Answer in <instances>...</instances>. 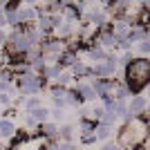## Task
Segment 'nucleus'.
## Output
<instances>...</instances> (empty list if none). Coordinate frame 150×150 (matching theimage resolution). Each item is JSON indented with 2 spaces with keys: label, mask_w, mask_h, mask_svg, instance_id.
Listing matches in <instances>:
<instances>
[{
  "label": "nucleus",
  "mask_w": 150,
  "mask_h": 150,
  "mask_svg": "<svg viewBox=\"0 0 150 150\" xmlns=\"http://www.w3.org/2000/svg\"><path fill=\"white\" fill-rule=\"evenodd\" d=\"M40 2H52V0H40Z\"/></svg>",
  "instance_id": "nucleus-35"
},
{
  "label": "nucleus",
  "mask_w": 150,
  "mask_h": 150,
  "mask_svg": "<svg viewBox=\"0 0 150 150\" xmlns=\"http://www.w3.org/2000/svg\"><path fill=\"white\" fill-rule=\"evenodd\" d=\"M85 54H88V58L90 61H94V63H99V61H103V58L108 56V50H103L96 40H92V43L85 47Z\"/></svg>",
  "instance_id": "nucleus-11"
},
{
  "label": "nucleus",
  "mask_w": 150,
  "mask_h": 150,
  "mask_svg": "<svg viewBox=\"0 0 150 150\" xmlns=\"http://www.w3.org/2000/svg\"><path fill=\"white\" fill-rule=\"evenodd\" d=\"M7 16V27H13V29H18L23 25V18H20V9L18 11H5Z\"/></svg>",
  "instance_id": "nucleus-19"
},
{
  "label": "nucleus",
  "mask_w": 150,
  "mask_h": 150,
  "mask_svg": "<svg viewBox=\"0 0 150 150\" xmlns=\"http://www.w3.org/2000/svg\"><path fill=\"white\" fill-rule=\"evenodd\" d=\"M117 69H119V56L108 54L103 61L92 65V74L96 76V79H112V76L117 74Z\"/></svg>",
  "instance_id": "nucleus-4"
},
{
  "label": "nucleus",
  "mask_w": 150,
  "mask_h": 150,
  "mask_svg": "<svg viewBox=\"0 0 150 150\" xmlns=\"http://www.w3.org/2000/svg\"><path fill=\"white\" fill-rule=\"evenodd\" d=\"M148 125H146L144 117H134V119L130 121V123H125L123 128H121L119 132V146H123V148L132 150L137 148V146H141L148 139Z\"/></svg>",
  "instance_id": "nucleus-2"
},
{
  "label": "nucleus",
  "mask_w": 150,
  "mask_h": 150,
  "mask_svg": "<svg viewBox=\"0 0 150 150\" xmlns=\"http://www.w3.org/2000/svg\"><path fill=\"white\" fill-rule=\"evenodd\" d=\"M52 92V103H54V108H67L69 105V90L63 88V85H54V88L50 90Z\"/></svg>",
  "instance_id": "nucleus-8"
},
{
  "label": "nucleus",
  "mask_w": 150,
  "mask_h": 150,
  "mask_svg": "<svg viewBox=\"0 0 150 150\" xmlns=\"http://www.w3.org/2000/svg\"><path fill=\"white\" fill-rule=\"evenodd\" d=\"M146 108H148V99H146V96H141V94H132V96H130L128 110H130L132 117H144Z\"/></svg>",
  "instance_id": "nucleus-7"
},
{
  "label": "nucleus",
  "mask_w": 150,
  "mask_h": 150,
  "mask_svg": "<svg viewBox=\"0 0 150 150\" xmlns=\"http://www.w3.org/2000/svg\"><path fill=\"white\" fill-rule=\"evenodd\" d=\"M43 105V99L40 96H25L23 101V108H25V112H31V110H36V108Z\"/></svg>",
  "instance_id": "nucleus-22"
},
{
  "label": "nucleus",
  "mask_w": 150,
  "mask_h": 150,
  "mask_svg": "<svg viewBox=\"0 0 150 150\" xmlns=\"http://www.w3.org/2000/svg\"><path fill=\"white\" fill-rule=\"evenodd\" d=\"M16 85H18L20 94L23 96H36L47 88V81H45L40 74H34V72H25V74L16 76Z\"/></svg>",
  "instance_id": "nucleus-3"
},
{
  "label": "nucleus",
  "mask_w": 150,
  "mask_h": 150,
  "mask_svg": "<svg viewBox=\"0 0 150 150\" xmlns=\"http://www.w3.org/2000/svg\"><path fill=\"white\" fill-rule=\"evenodd\" d=\"M76 61H79V54H76L74 50H69V47H67L65 52H63L61 56H58V65H61L63 69H69V67H72V65H74Z\"/></svg>",
  "instance_id": "nucleus-14"
},
{
  "label": "nucleus",
  "mask_w": 150,
  "mask_h": 150,
  "mask_svg": "<svg viewBox=\"0 0 150 150\" xmlns=\"http://www.w3.org/2000/svg\"><path fill=\"white\" fill-rule=\"evenodd\" d=\"M130 96H132L130 88H128L125 83H117V90H114V99H117V101H128Z\"/></svg>",
  "instance_id": "nucleus-20"
},
{
  "label": "nucleus",
  "mask_w": 150,
  "mask_h": 150,
  "mask_svg": "<svg viewBox=\"0 0 150 150\" xmlns=\"http://www.w3.org/2000/svg\"><path fill=\"white\" fill-rule=\"evenodd\" d=\"M40 0H23V5H31V7H36Z\"/></svg>",
  "instance_id": "nucleus-32"
},
{
  "label": "nucleus",
  "mask_w": 150,
  "mask_h": 150,
  "mask_svg": "<svg viewBox=\"0 0 150 150\" xmlns=\"http://www.w3.org/2000/svg\"><path fill=\"white\" fill-rule=\"evenodd\" d=\"M11 103H13V96H11V94L0 92V105H2V108H9Z\"/></svg>",
  "instance_id": "nucleus-26"
},
{
  "label": "nucleus",
  "mask_w": 150,
  "mask_h": 150,
  "mask_svg": "<svg viewBox=\"0 0 150 150\" xmlns=\"http://www.w3.org/2000/svg\"><path fill=\"white\" fill-rule=\"evenodd\" d=\"M74 139V128L67 123L58 125V141H72Z\"/></svg>",
  "instance_id": "nucleus-21"
},
{
  "label": "nucleus",
  "mask_w": 150,
  "mask_h": 150,
  "mask_svg": "<svg viewBox=\"0 0 150 150\" xmlns=\"http://www.w3.org/2000/svg\"><path fill=\"white\" fill-rule=\"evenodd\" d=\"M36 27L40 31H43L45 36H47V34H52V31H54V16H52V13H40V16H38V20H36Z\"/></svg>",
  "instance_id": "nucleus-13"
},
{
  "label": "nucleus",
  "mask_w": 150,
  "mask_h": 150,
  "mask_svg": "<svg viewBox=\"0 0 150 150\" xmlns=\"http://www.w3.org/2000/svg\"><path fill=\"white\" fill-rule=\"evenodd\" d=\"M61 65H58V63H47V65H45V69H43V79L45 81H56L58 79V74H61Z\"/></svg>",
  "instance_id": "nucleus-16"
},
{
  "label": "nucleus",
  "mask_w": 150,
  "mask_h": 150,
  "mask_svg": "<svg viewBox=\"0 0 150 150\" xmlns=\"http://www.w3.org/2000/svg\"><path fill=\"white\" fill-rule=\"evenodd\" d=\"M96 43L103 47V50H110V47H119V38L114 36L112 31H110V25L103 27V29H99V34H96V38H94Z\"/></svg>",
  "instance_id": "nucleus-6"
},
{
  "label": "nucleus",
  "mask_w": 150,
  "mask_h": 150,
  "mask_svg": "<svg viewBox=\"0 0 150 150\" xmlns=\"http://www.w3.org/2000/svg\"><path fill=\"white\" fill-rule=\"evenodd\" d=\"M23 125H25V128H36V121H34V117H31V114L29 112H25V114H23Z\"/></svg>",
  "instance_id": "nucleus-27"
},
{
  "label": "nucleus",
  "mask_w": 150,
  "mask_h": 150,
  "mask_svg": "<svg viewBox=\"0 0 150 150\" xmlns=\"http://www.w3.org/2000/svg\"><path fill=\"white\" fill-rule=\"evenodd\" d=\"M76 76L72 74V69H61V74H58V79H56V85H63V88H67L69 83L74 81Z\"/></svg>",
  "instance_id": "nucleus-23"
},
{
  "label": "nucleus",
  "mask_w": 150,
  "mask_h": 150,
  "mask_svg": "<svg viewBox=\"0 0 150 150\" xmlns=\"http://www.w3.org/2000/svg\"><path fill=\"white\" fill-rule=\"evenodd\" d=\"M13 134H16V125H13V121H9V119H0V139L11 141Z\"/></svg>",
  "instance_id": "nucleus-15"
},
{
  "label": "nucleus",
  "mask_w": 150,
  "mask_h": 150,
  "mask_svg": "<svg viewBox=\"0 0 150 150\" xmlns=\"http://www.w3.org/2000/svg\"><path fill=\"white\" fill-rule=\"evenodd\" d=\"M148 96H150V85H148Z\"/></svg>",
  "instance_id": "nucleus-36"
},
{
  "label": "nucleus",
  "mask_w": 150,
  "mask_h": 150,
  "mask_svg": "<svg viewBox=\"0 0 150 150\" xmlns=\"http://www.w3.org/2000/svg\"><path fill=\"white\" fill-rule=\"evenodd\" d=\"M7 43V34H5V31H2V29H0V47H2V45H5Z\"/></svg>",
  "instance_id": "nucleus-31"
},
{
  "label": "nucleus",
  "mask_w": 150,
  "mask_h": 150,
  "mask_svg": "<svg viewBox=\"0 0 150 150\" xmlns=\"http://www.w3.org/2000/svg\"><path fill=\"white\" fill-rule=\"evenodd\" d=\"M50 119H54V123H58V121H65V108H52L50 110Z\"/></svg>",
  "instance_id": "nucleus-24"
},
{
  "label": "nucleus",
  "mask_w": 150,
  "mask_h": 150,
  "mask_svg": "<svg viewBox=\"0 0 150 150\" xmlns=\"http://www.w3.org/2000/svg\"><path fill=\"white\" fill-rule=\"evenodd\" d=\"M76 92L81 94V99H83V101H94V99H99V96H96V90H94V85L88 81V79H83V81L76 83Z\"/></svg>",
  "instance_id": "nucleus-9"
},
{
  "label": "nucleus",
  "mask_w": 150,
  "mask_h": 150,
  "mask_svg": "<svg viewBox=\"0 0 150 150\" xmlns=\"http://www.w3.org/2000/svg\"><path fill=\"white\" fill-rule=\"evenodd\" d=\"M94 134H96V141H110V137H112V125H103V123H96V130H94Z\"/></svg>",
  "instance_id": "nucleus-17"
},
{
  "label": "nucleus",
  "mask_w": 150,
  "mask_h": 150,
  "mask_svg": "<svg viewBox=\"0 0 150 150\" xmlns=\"http://www.w3.org/2000/svg\"><path fill=\"white\" fill-rule=\"evenodd\" d=\"M38 134H40L45 141H54V139H58V123H54V121L40 123V125H38Z\"/></svg>",
  "instance_id": "nucleus-10"
},
{
  "label": "nucleus",
  "mask_w": 150,
  "mask_h": 150,
  "mask_svg": "<svg viewBox=\"0 0 150 150\" xmlns=\"http://www.w3.org/2000/svg\"><path fill=\"white\" fill-rule=\"evenodd\" d=\"M0 114H2V105H0Z\"/></svg>",
  "instance_id": "nucleus-37"
},
{
  "label": "nucleus",
  "mask_w": 150,
  "mask_h": 150,
  "mask_svg": "<svg viewBox=\"0 0 150 150\" xmlns=\"http://www.w3.org/2000/svg\"><path fill=\"white\" fill-rule=\"evenodd\" d=\"M141 7H144L146 11H150V0H141Z\"/></svg>",
  "instance_id": "nucleus-33"
},
{
  "label": "nucleus",
  "mask_w": 150,
  "mask_h": 150,
  "mask_svg": "<svg viewBox=\"0 0 150 150\" xmlns=\"http://www.w3.org/2000/svg\"><path fill=\"white\" fill-rule=\"evenodd\" d=\"M7 2H9V0H0V7H2V9H5V5Z\"/></svg>",
  "instance_id": "nucleus-34"
},
{
  "label": "nucleus",
  "mask_w": 150,
  "mask_h": 150,
  "mask_svg": "<svg viewBox=\"0 0 150 150\" xmlns=\"http://www.w3.org/2000/svg\"><path fill=\"white\" fill-rule=\"evenodd\" d=\"M132 27H134V23H132V18H128V16H123V18H114L112 23H110V31H112L119 40H123V38L130 36Z\"/></svg>",
  "instance_id": "nucleus-5"
},
{
  "label": "nucleus",
  "mask_w": 150,
  "mask_h": 150,
  "mask_svg": "<svg viewBox=\"0 0 150 150\" xmlns=\"http://www.w3.org/2000/svg\"><path fill=\"white\" fill-rule=\"evenodd\" d=\"M31 117H34V121H36L38 125L40 123H47V121H50V110H47V108L45 105H40V108H36V110H31Z\"/></svg>",
  "instance_id": "nucleus-18"
},
{
  "label": "nucleus",
  "mask_w": 150,
  "mask_h": 150,
  "mask_svg": "<svg viewBox=\"0 0 150 150\" xmlns=\"http://www.w3.org/2000/svg\"><path fill=\"white\" fill-rule=\"evenodd\" d=\"M123 146H119V141H105L101 150H121Z\"/></svg>",
  "instance_id": "nucleus-28"
},
{
  "label": "nucleus",
  "mask_w": 150,
  "mask_h": 150,
  "mask_svg": "<svg viewBox=\"0 0 150 150\" xmlns=\"http://www.w3.org/2000/svg\"><path fill=\"white\" fill-rule=\"evenodd\" d=\"M125 85L132 94H139L144 88L150 85V61L148 58H134L125 67Z\"/></svg>",
  "instance_id": "nucleus-1"
},
{
  "label": "nucleus",
  "mask_w": 150,
  "mask_h": 150,
  "mask_svg": "<svg viewBox=\"0 0 150 150\" xmlns=\"http://www.w3.org/2000/svg\"><path fill=\"white\" fill-rule=\"evenodd\" d=\"M58 150H76V146L72 141H58Z\"/></svg>",
  "instance_id": "nucleus-29"
},
{
  "label": "nucleus",
  "mask_w": 150,
  "mask_h": 150,
  "mask_svg": "<svg viewBox=\"0 0 150 150\" xmlns=\"http://www.w3.org/2000/svg\"><path fill=\"white\" fill-rule=\"evenodd\" d=\"M69 69H72V74H74L76 79H81V81H83V79H90V76H94V74H92V65H88V63L81 61V58H79V61H76Z\"/></svg>",
  "instance_id": "nucleus-12"
},
{
  "label": "nucleus",
  "mask_w": 150,
  "mask_h": 150,
  "mask_svg": "<svg viewBox=\"0 0 150 150\" xmlns=\"http://www.w3.org/2000/svg\"><path fill=\"white\" fill-rule=\"evenodd\" d=\"M5 25H7V16H5V9L0 7V29H2Z\"/></svg>",
  "instance_id": "nucleus-30"
},
{
  "label": "nucleus",
  "mask_w": 150,
  "mask_h": 150,
  "mask_svg": "<svg viewBox=\"0 0 150 150\" xmlns=\"http://www.w3.org/2000/svg\"><path fill=\"white\" fill-rule=\"evenodd\" d=\"M137 50L144 54V56H150V29H148V36L141 40V43H137Z\"/></svg>",
  "instance_id": "nucleus-25"
}]
</instances>
